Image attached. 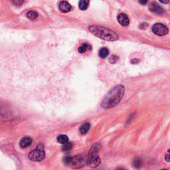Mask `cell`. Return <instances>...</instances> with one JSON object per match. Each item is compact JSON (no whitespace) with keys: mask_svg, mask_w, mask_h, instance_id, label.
I'll list each match as a JSON object with an SVG mask.
<instances>
[{"mask_svg":"<svg viewBox=\"0 0 170 170\" xmlns=\"http://www.w3.org/2000/svg\"><path fill=\"white\" fill-rule=\"evenodd\" d=\"M109 54V51L108 49L106 47H103L101 48L98 52V55L102 59H104Z\"/></svg>","mask_w":170,"mask_h":170,"instance_id":"cell-13","label":"cell"},{"mask_svg":"<svg viewBox=\"0 0 170 170\" xmlns=\"http://www.w3.org/2000/svg\"><path fill=\"white\" fill-rule=\"evenodd\" d=\"M159 1L161 2L162 4H167L169 2V0H159Z\"/></svg>","mask_w":170,"mask_h":170,"instance_id":"cell-22","label":"cell"},{"mask_svg":"<svg viewBox=\"0 0 170 170\" xmlns=\"http://www.w3.org/2000/svg\"><path fill=\"white\" fill-rule=\"evenodd\" d=\"M118 21L122 26H128L129 25L130 20L128 15L125 14H121L118 16Z\"/></svg>","mask_w":170,"mask_h":170,"instance_id":"cell-8","label":"cell"},{"mask_svg":"<svg viewBox=\"0 0 170 170\" xmlns=\"http://www.w3.org/2000/svg\"><path fill=\"white\" fill-rule=\"evenodd\" d=\"M150 11L153 13H155L157 14H161L164 12V9L162 7L158 4L156 2H153L150 5V7H149Z\"/></svg>","mask_w":170,"mask_h":170,"instance_id":"cell-7","label":"cell"},{"mask_svg":"<svg viewBox=\"0 0 170 170\" xmlns=\"http://www.w3.org/2000/svg\"><path fill=\"white\" fill-rule=\"evenodd\" d=\"M38 16L37 12H36L35 11H29L27 14V17L28 18H29L30 19H35Z\"/></svg>","mask_w":170,"mask_h":170,"instance_id":"cell-17","label":"cell"},{"mask_svg":"<svg viewBox=\"0 0 170 170\" xmlns=\"http://www.w3.org/2000/svg\"><path fill=\"white\" fill-rule=\"evenodd\" d=\"M152 31L157 35L164 36L168 33L169 29L166 25L162 23H156L152 27Z\"/></svg>","mask_w":170,"mask_h":170,"instance_id":"cell-6","label":"cell"},{"mask_svg":"<svg viewBox=\"0 0 170 170\" xmlns=\"http://www.w3.org/2000/svg\"><path fill=\"white\" fill-rule=\"evenodd\" d=\"M125 93V88L123 85H119L114 87L109 91L102 102V106L104 108H111L122 100Z\"/></svg>","mask_w":170,"mask_h":170,"instance_id":"cell-1","label":"cell"},{"mask_svg":"<svg viewBox=\"0 0 170 170\" xmlns=\"http://www.w3.org/2000/svg\"><path fill=\"white\" fill-rule=\"evenodd\" d=\"M100 149V146L96 143L91 148L88 156L87 163L88 166L92 167H98L101 163V159L98 156V151Z\"/></svg>","mask_w":170,"mask_h":170,"instance_id":"cell-3","label":"cell"},{"mask_svg":"<svg viewBox=\"0 0 170 170\" xmlns=\"http://www.w3.org/2000/svg\"><path fill=\"white\" fill-rule=\"evenodd\" d=\"M45 157V152L44 150L43 146L41 144H39L37 146V148L31 151L29 154V158L31 161H41L43 160Z\"/></svg>","mask_w":170,"mask_h":170,"instance_id":"cell-4","label":"cell"},{"mask_svg":"<svg viewBox=\"0 0 170 170\" xmlns=\"http://www.w3.org/2000/svg\"><path fill=\"white\" fill-rule=\"evenodd\" d=\"M90 49H91V46L90 45H88V43H83L82 45H81L79 47L78 51L80 53H84L87 50H90Z\"/></svg>","mask_w":170,"mask_h":170,"instance_id":"cell-14","label":"cell"},{"mask_svg":"<svg viewBox=\"0 0 170 170\" xmlns=\"http://www.w3.org/2000/svg\"><path fill=\"white\" fill-rule=\"evenodd\" d=\"M89 5V0H80L78 7L81 10H86Z\"/></svg>","mask_w":170,"mask_h":170,"instance_id":"cell-12","label":"cell"},{"mask_svg":"<svg viewBox=\"0 0 170 170\" xmlns=\"http://www.w3.org/2000/svg\"><path fill=\"white\" fill-rule=\"evenodd\" d=\"M57 141L61 144H64L69 142V138L66 135H60L57 137Z\"/></svg>","mask_w":170,"mask_h":170,"instance_id":"cell-15","label":"cell"},{"mask_svg":"<svg viewBox=\"0 0 170 170\" xmlns=\"http://www.w3.org/2000/svg\"><path fill=\"white\" fill-rule=\"evenodd\" d=\"M117 61V57L116 56H112L110 59V62H112V63H114L115 62Z\"/></svg>","mask_w":170,"mask_h":170,"instance_id":"cell-20","label":"cell"},{"mask_svg":"<svg viewBox=\"0 0 170 170\" xmlns=\"http://www.w3.org/2000/svg\"><path fill=\"white\" fill-rule=\"evenodd\" d=\"M134 166L136 167H140V166H141V161L140 159H135L134 161Z\"/></svg>","mask_w":170,"mask_h":170,"instance_id":"cell-19","label":"cell"},{"mask_svg":"<svg viewBox=\"0 0 170 170\" xmlns=\"http://www.w3.org/2000/svg\"><path fill=\"white\" fill-rule=\"evenodd\" d=\"M169 154H167V156H166V159L167 161H169Z\"/></svg>","mask_w":170,"mask_h":170,"instance_id":"cell-23","label":"cell"},{"mask_svg":"<svg viewBox=\"0 0 170 170\" xmlns=\"http://www.w3.org/2000/svg\"><path fill=\"white\" fill-rule=\"evenodd\" d=\"M24 1L25 0H13V3H14L15 6H20L24 3Z\"/></svg>","mask_w":170,"mask_h":170,"instance_id":"cell-18","label":"cell"},{"mask_svg":"<svg viewBox=\"0 0 170 170\" xmlns=\"http://www.w3.org/2000/svg\"><path fill=\"white\" fill-rule=\"evenodd\" d=\"M59 9L62 13L69 12L71 10V6L67 1H61L59 4Z\"/></svg>","mask_w":170,"mask_h":170,"instance_id":"cell-9","label":"cell"},{"mask_svg":"<svg viewBox=\"0 0 170 170\" xmlns=\"http://www.w3.org/2000/svg\"><path fill=\"white\" fill-rule=\"evenodd\" d=\"M72 143L71 142H68L67 143H64V144H62V151H68L71 150L72 148Z\"/></svg>","mask_w":170,"mask_h":170,"instance_id":"cell-16","label":"cell"},{"mask_svg":"<svg viewBox=\"0 0 170 170\" xmlns=\"http://www.w3.org/2000/svg\"><path fill=\"white\" fill-rule=\"evenodd\" d=\"M85 160L84 157L82 156H76L71 158L70 157L69 165H70L72 168H80L85 166Z\"/></svg>","mask_w":170,"mask_h":170,"instance_id":"cell-5","label":"cell"},{"mask_svg":"<svg viewBox=\"0 0 170 170\" xmlns=\"http://www.w3.org/2000/svg\"><path fill=\"white\" fill-rule=\"evenodd\" d=\"M32 142L33 140L31 139V138L28 136L24 137L20 141V146L23 148H27L29 146H31V143H32Z\"/></svg>","mask_w":170,"mask_h":170,"instance_id":"cell-10","label":"cell"},{"mask_svg":"<svg viewBox=\"0 0 170 170\" xmlns=\"http://www.w3.org/2000/svg\"><path fill=\"white\" fill-rule=\"evenodd\" d=\"M90 128V124L89 122H85L81 125L79 128V131L82 134H85L89 131Z\"/></svg>","mask_w":170,"mask_h":170,"instance_id":"cell-11","label":"cell"},{"mask_svg":"<svg viewBox=\"0 0 170 170\" xmlns=\"http://www.w3.org/2000/svg\"><path fill=\"white\" fill-rule=\"evenodd\" d=\"M90 32L97 37L106 41H114L118 40V35L114 31L98 25H92L89 27Z\"/></svg>","mask_w":170,"mask_h":170,"instance_id":"cell-2","label":"cell"},{"mask_svg":"<svg viewBox=\"0 0 170 170\" xmlns=\"http://www.w3.org/2000/svg\"><path fill=\"white\" fill-rule=\"evenodd\" d=\"M139 1L142 5H146V4L148 3V0H139Z\"/></svg>","mask_w":170,"mask_h":170,"instance_id":"cell-21","label":"cell"}]
</instances>
